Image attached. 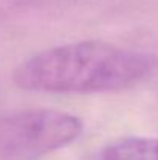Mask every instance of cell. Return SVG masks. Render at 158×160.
<instances>
[{"label":"cell","instance_id":"obj_1","mask_svg":"<svg viewBox=\"0 0 158 160\" xmlns=\"http://www.w3.org/2000/svg\"><path fill=\"white\" fill-rule=\"evenodd\" d=\"M149 56L104 41H79L36 53L19 64L14 84L42 93H105L129 89L149 72Z\"/></svg>","mask_w":158,"mask_h":160},{"label":"cell","instance_id":"obj_2","mask_svg":"<svg viewBox=\"0 0 158 160\" xmlns=\"http://www.w3.org/2000/svg\"><path fill=\"white\" fill-rule=\"evenodd\" d=\"M82 121L56 109H25L0 115V160H41L82 134Z\"/></svg>","mask_w":158,"mask_h":160},{"label":"cell","instance_id":"obj_3","mask_svg":"<svg viewBox=\"0 0 158 160\" xmlns=\"http://www.w3.org/2000/svg\"><path fill=\"white\" fill-rule=\"evenodd\" d=\"M98 160H158L157 137H124L107 143Z\"/></svg>","mask_w":158,"mask_h":160}]
</instances>
